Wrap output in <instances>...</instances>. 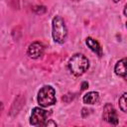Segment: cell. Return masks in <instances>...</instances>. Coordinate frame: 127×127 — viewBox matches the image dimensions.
Returning <instances> with one entry per match:
<instances>
[{
    "mask_svg": "<svg viewBox=\"0 0 127 127\" xmlns=\"http://www.w3.org/2000/svg\"><path fill=\"white\" fill-rule=\"evenodd\" d=\"M44 51H45V48H44L42 43L34 42V43H32L29 46L27 53H28V56L30 58H32V59H39L40 57L43 56Z\"/></svg>",
    "mask_w": 127,
    "mask_h": 127,
    "instance_id": "obj_6",
    "label": "cell"
},
{
    "mask_svg": "<svg viewBox=\"0 0 127 127\" xmlns=\"http://www.w3.org/2000/svg\"><path fill=\"white\" fill-rule=\"evenodd\" d=\"M89 67V62L87 58L81 54L73 55L68 62V68L70 72L75 76L82 75Z\"/></svg>",
    "mask_w": 127,
    "mask_h": 127,
    "instance_id": "obj_1",
    "label": "cell"
},
{
    "mask_svg": "<svg viewBox=\"0 0 127 127\" xmlns=\"http://www.w3.org/2000/svg\"><path fill=\"white\" fill-rule=\"evenodd\" d=\"M102 118L110 124H113V125L118 124V115H117V112H116L114 106L111 103H106L104 105Z\"/></svg>",
    "mask_w": 127,
    "mask_h": 127,
    "instance_id": "obj_5",
    "label": "cell"
},
{
    "mask_svg": "<svg viewBox=\"0 0 127 127\" xmlns=\"http://www.w3.org/2000/svg\"><path fill=\"white\" fill-rule=\"evenodd\" d=\"M114 71L119 76H125L127 75V58H124L117 62L114 67Z\"/></svg>",
    "mask_w": 127,
    "mask_h": 127,
    "instance_id": "obj_8",
    "label": "cell"
},
{
    "mask_svg": "<svg viewBox=\"0 0 127 127\" xmlns=\"http://www.w3.org/2000/svg\"><path fill=\"white\" fill-rule=\"evenodd\" d=\"M120 0H113V2H115V3H117V2H119Z\"/></svg>",
    "mask_w": 127,
    "mask_h": 127,
    "instance_id": "obj_14",
    "label": "cell"
},
{
    "mask_svg": "<svg viewBox=\"0 0 127 127\" xmlns=\"http://www.w3.org/2000/svg\"><path fill=\"white\" fill-rule=\"evenodd\" d=\"M119 107L123 112L127 113V92L123 93L120 96V98H119Z\"/></svg>",
    "mask_w": 127,
    "mask_h": 127,
    "instance_id": "obj_10",
    "label": "cell"
},
{
    "mask_svg": "<svg viewBox=\"0 0 127 127\" xmlns=\"http://www.w3.org/2000/svg\"><path fill=\"white\" fill-rule=\"evenodd\" d=\"M124 15H125V16H127V3H126L125 8H124Z\"/></svg>",
    "mask_w": 127,
    "mask_h": 127,
    "instance_id": "obj_13",
    "label": "cell"
},
{
    "mask_svg": "<svg viewBox=\"0 0 127 127\" xmlns=\"http://www.w3.org/2000/svg\"><path fill=\"white\" fill-rule=\"evenodd\" d=\"M87 86H88V83H87L86 81H84V82H82V84H81V89H86Z\"/></svg>",
    "mask_w": 127,
    "mask_h": 127,
    "instance_id": "obj_12",
    "label": "cell"
},
{
    "mask_svg": "<svg viewBox=\"0 0 127 127\" xmlns=\"http://www.w3.org/2000/svg\"><path fill=\"white\" fill-rule=\"evenodd\" d=\"M52 28H53V39L58 44L64 43L66 36H67V29L65 27L64 21L61 16H56L52 21Z\"/></svg>",
    "mask_w": 127,
    "mask_h": 127,
    "instance_id": "obj_2",
    "label": "cell"
},
{
    "mask_svg": "<svg viewBox=\"0 0 127 127\" xmlns=\"http://www.w3.org/2000/svg\"><path fill=\"white\" fill-rule=\"evenodd\" d=\"M85 42H86L87 47H88L93 53H95L98 57H102V48H101L100 44H99L96 40H94V39L91 38V37H87Z\"/></svg>",
    "mask_w": 127,
    "mask_h": 127,
    "instance_id": "obj_7",
    "label": "cell"
},
{
    "mask_svg": "<svg viewBox=\"0 0 127 127\" xmlns=\"http://www.w3.org/2000/svg\"><path fill=\"white\" fill-rule=\"evenodd\" d=\"M38 103L43 107H48L56 103V91L51 85L43 86L38 93Z\"/></svg>",
    "mask_w": 127,
    "mask_h": 127,
    "instance_id": "obj_3",
    "label": "cell"
},
{
    "mask_svg": "<svg viewBox=\"0 0 127 127\" xmlns=\"http://www.w3.org/2000/svg\"><path fill=\"white\" fill-rule=\"evenodd\" d=\"M126 28H127V22H126Z\"/></svg>",
    "mask_w": 127,
    "mask_h": 127,
    "instance_id": "obj_16",
    "label": "cell"
},
{
    "mask_svg": "<svg viewBox=\"0 0 127 127\" xmlns=\"http://www.w3.org/2000/svg\"><path fill=\"white\" fill-rule=\"evenodd\" d=\"M124 78H125V80L127 81V75H125V76H124Z\"/></svg>",
    "mask_w": 127,
    "mask_h": 127,
    "instance_id": "obj_15",
    "label": "cell"
},
{
    "mask_svg": "<svg viewBox=\"0 0 127 127\" xmlns=\"http://www.w3.org/2000/svg\"><path fill=\"white\" fill-rule=\"evenodd\" d=\"M50 115H51V112L40 107H35L32 110L30 123L34 126H44V124L46 123Z\"/></svg>",
    "mask_w": 127,
    "mask_h": 127,
    "instance_id": "obj_4",
    "label": "cell"
},
{
    "mask_svg": "<svg viewBox=\"0 0 127 127\" xmlns=\"http://www.w3.org/2000/svg\"><path fill=\"white\" fill-rule=\"evenodd\" d=\"M99 99V93L96 91H90L83 95L82 100L85 104H94Z\"/></svg>",
    "mask_w": 127,
    "mask_h": 127,
    "instance_id": "obj_9",
    "label": "cell"
},
{
    "mask_svg": "<svg viewBox=\"0 0 127 127\" xmlns=\"http://www.w3.org/2000/svg\"><path fill=\"white\" fill-rule=\"evenodd\" d=\"M57 126V123L56 122H54V121H52V120H50V121H46V123L44 124V126Z\"/></svg>",
    "mask_w": 127,
    "mask_h": 127,
    "instance_id": "obj_11",
    "label": "cell"
}]
</instances>
